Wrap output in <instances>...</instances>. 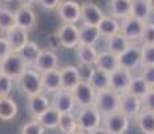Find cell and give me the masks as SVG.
I'll return each mask as SVG.
<instances>
[{
  "label": "cell",
  "instance_id": "cell-1",
  "mask_svg": "<svg viewBox=\"0 0 154 134\" xmlns=\"http://www.w3.org/2000/svg\"><path fill=\"white\" fill-rule=\"evenodd\" d=\"M19 89L26 97L43 93L42 91V75L34 67H27L24 73L16 79Z\"/></svg>",
  "mask_w": 154,
  "mask_h": 134
},
{
  "label": "cell",
  "instance_id": "cell-2",
  "mask_svg": "<svg viewBox=\"0 0 154 134\" xmlns=\"http://www.w3.org/2000/svg\"><path fill=\"white\" fill-rule=\"evenodd\" d=\"M119 99L121 94L109 87L105 89V90L97 91L94 106L98 109V111L102 115L110 114V113L114 111H119Z\"/></svg>",
  "mask_w": 154,
  "mask_h": 134
},
{
  "label": "cell",
  "instance_id": "cell-3",
  "mask_svg": "<svg viewBox=\"0 0 154 134\" xmlns=\"http://www.w3.org/2000/svg\"><path fill=\"white\" fill-rule=\"evenodd\" d=\"M76 123H78V130L90 133L91 130L102 125V114L95 106L81 107L79 114L76 115Z\"/></svg>",
  "mask_w": 154,
  "mask_h": 134
},
{
  "label": "cell",
  "instance_id": "cell-4",
  "mask_svg": "<svg viewBox=\"0 0 154 134\" xmlns=\"http://www.w3.org/2000/svg\"><path fill=\"white\" fill-rule=\"evenodd\" d=\"M0 67H2L3 75L16 80L23 73H24V70L28 66L26 64L24 59L22 58V55H20L19 52L11 51L4 59L0 61Z\"/></svg>",
  "mask_w": 154,
  "mask_h": 134
},
{
  "label": "cell",
  "instance_id": "cell-5",
  "mask_svg": "<svg viewBox=\"0 0 154 134\" xmlns=\"http://www.w3.org/2000/svg\"><path fill=\"white\" fill-rule=\"evenodd\" d=\"M71 93H72L75 105L78 106L79 109H81V107L94 106L97 91L94 90V87L86 79H81V82L71 90Z\"/></svg>",
  "mask_w": 154,
  "mask_h": 134
},
{
  "label": "cell",
  "instance_id": "cell-6",
  "mask_svg": "<svg viewBox=\"0 0 154 134\" xmlns=\"http://www.w3.org/2000/svg\"><path fill=\"white\" fill-rule=\"evenodd\" d=\"M102 126L110 134H125L129 129V118L121 111L102 115Z\"/></svg>",
  "mask_w": 154,
  "mask_h": 134
},
{
  "label": "cell",
  "instance_id": "cell-7",
  "mask_svg": "<svg viewBox=\"0 0 154 134\" xmlns=\"http://www.w3.org/2000/svg\"><path fill=\"white\" fill-rule=\"evenodd\" d=\"M56 39L64 48H75L79 44V27L72 23H63L56 32Z\"/></svg>",
  "mask_w": 154,
  "mask_h": 134
},
{
  "label": "cell",
  "instance_id": "cell-8",
  "mask_svg": "<svg viewBox=\"0 0 154 134\" xmlns=\"http://www.w3.org/2000/svg\"><path fill=\"white\" fill-rule=\"evenodd\" d=\"M146 22L137 19L134 16H127L125 19H122V22L119 23V32L130 42H137L141 39L142 30Z\"/></svg>",
  "mask_w": 154,
  "mask_h": 134
},
{
  "label": "cell",
  "instance_id": "cell-9",
  "mask_svg": "<svg viewBox=\"0 0 154 134\" xmlns=\"http://www.w3.org/2000/svg\"><path fill=\"white\" fill-rule=\"evenodd\" d=\"M51 107L58 110L60 114L63 113H71L75 107V101H74L72 93L66 89H58L56 91L52 93V98L50 101Z\"/></svg>",
  "mask_w": 154,
  "mask_h": 134
},
{
  "label": "cell",
  "instance_id": "cell-10",
  "mask_svg": "<svg viewBox=\"0 0 154 134\" xmlns=\"http://www.w3.org/2000/svg\"><path fill=\"white\" fill-rule=\"evenodd\" d=\"M59 19L63 23H76L81 20V4L74 0H64L56 7Z\"/></svg>",
  "mask_w": 154,
  "mask_h": 134
},
{
  "label": "cell",
  "instance_id": "cell-11",
  "mask_svg": "<svg viewBox=\"0 0 154 134\" xmlns=\"http://www.w3.org/2000/svg\"><path fill=\"white\" fill-rule=\"evenodd\" d=\"M118 63H119V67L130 71L137 68L141 64V46L131 42L125 51L118 55Z\"/></svg>",
  "mask_w": 154,
  "mask_h": 134
},
{
  "label": "cell",
  "instance_id": "cell-12",
  "mask_svg": "<svg viewBox=\"0 0 154 134\" xmlns=\"http://www.w3.org/2000/svg\"><path fill=\"white\" fill-rule=\"evenodd\" d=\"M142 110V101L141 98L135 97L129 91L121 93L119 99V111L127 118H135Z\"/></svg>",
  "mask_w": 154,
  "mask_h": 134
},
{
  "label": "cell",
  "instance_id": "cell-13",
  "mask_svg": "<svg viewBox=\"0 0 154 134\" xmlns=\"http://www.w3.org/2000/svg\"><path fill=\"white\" fill-rule=\"evenodd\" d=\"M38 23L36 14L31 5H20L15 11V26L26 31H31Z\"/></svg>",
  "mask_w": 154,
  "mask_h": 134
},
{
  "label": "cell",
  "instance_id": "cell-14",
  "mask_svg": "<svg viewBox=\"0 0 154 134\" xmlns=\"http://www.w3.org/2000/svg\"><path fill=\"white\" fill-rule=\"evenodd\" d=\"M131 71L126 68L118 67L110 73V89L117 93H125L129 89L130 80H131Z\"/></svg>",
  "mask_w": 154,
  "mask_h": 134
},
{
  "label": "cell",
  "instance_id": "cell-15",
  "mask_svg": "<svg viewBox=\"0 0 154 134\" xmlns=\"http://www.w3.org/2000/svg\"><path fill=\"white\" fill-rule=\"evenodd\" d=\"M105 14L102 10L93 2H85L81 4V22L82 24L98 26L99 22L103 19Z\"/></svg>",
  "mask_w": 154,
  "mask_h": 134
},
{
  "label": "cell",
  "instance_id": "cell-16",
  "mask_svg": "<svg viewBox=\"0 0 154 134\" xmlns=\"http://www.w3.org/2000/svg\"><path fill=\"white\" fill-rule=\"evenodd\" d=\"M5 39H7L10 48L12 52H20L22 48L27 44L28 39V31L22 30L19 27H14L8 32H5Z\"/></svg>",
  "mask_w": 154,
  "mask_h": 134
},
{
  "label": "cell",
  "instance_id": "cell-17",
  "mask_svg": "<svg viewBox=\"0 0 154 134\" xmlns=\"http://www.w3.org/2000/svg\"><path fill=\"white\" fill-rule=\"evenodd\" d=\"M60 74V85L62 89L66 90H72L79 82H81V71L76 66H64L59 70Z\"/></svg>",
  "mask_w": 154,
  "mask_h": 134
},
{
  "label": "cell",
  "instance_id": "cell-18",
  "mask_svg": "<svg viewBox=\"0 0 154 134\" xmlns=\"http://www.w3.org/2000/svg\"><path fill=\"white\" fill-rule=\"evenodd\" d=\"M86 80L93 86L95 91L105 90L110 87V73H106V71L97 68L95 66H91Z\"/></svg>",
  "mask_w": 154,
  "mask_h": 134
},
{
  "label": "cell",
  "instance_id": "cell-19",
  "mask_svg": "<svg viewBox=\"0 0 154 134\" xmlns=\"http://www.w3.org/2000/svg\"><path fill=\"white\" fill-rule=\"evenodd\" d=\"M50 106H51L50 105V99L46 95H43L42 93L27 97V109H28L29 115H31L32 118L39 117Z\"/></svg>",
  "mask_w": 154,
  "mask_h": 134
},
{
  "label": "cell",
  "instance_id": "cell-20",
  "mask_svg": "<svg viewBox=\"0 0 154 134\" xmlns=\"http://www.w3.org/2000/svg\"><path fill=\"white\" fill-rule=\"evenodd\" d=\"M75 54H76V59L78 62L85 67H91L95 63L98 51L95 50V47L91 46V44H83L79 43L75 47Z\"/></svg>",
  "mask_w": 154,
  "mask_h": 134
},
{
  "label": "cell",
  "instance_id": "cell-21",
  "mask_svg": "<svg viewBox=\"0 0 154 134\" xmlns=\"http://www.w3.org/2000/svg\"><path fill=\"white\" fill-rule=\"evenodd\" d=\"M34 68H36L39 73L58 68V56H56V54L51 50H42L36 59Z\"/></svg>",
  "mask_w": 154,
  "mask_h": 134
},
{
  "label": "cell",
  "instance_id": "cell-22",
  "mask_svg": "<svg viewBox=\"0 0 154 134\" xmlns=\"http://www.w3.org/2000/svg\"><path fill=\"white\" fill-rule=\"evenodd\" d=\"M42 75V91L44 93H54L58 89L62 87L60 85V74H59L58 68L54 70H48L40 73Z\"/></svg>",
  "mask_w": 154,
  "mask_h": 134
},
{
  "label": "cell",
  "instance_id": "cell-23",
  "mask_svg": "<svg viewBox=\"0 0 154 134\" xmlns=\"http://www.w3.org/2000/svg\"><path fill=\"white\" fill-rule=\"evenodd\" d=\"M94 66L97 68H99V70L106 71V73H111L115 68L119 67L118 56L111 54L110 51H107V50H106V51H100V52H98V55H97Z\"/></svg>",
  "mask_w": 154,
  "mask_h": 134
},
{
  "label": "cell",
  "instance_id": "cell-24",
  "mask_svg": "<svg viewBox=\"0 0 154 134\" xmlns=\"http://www.w3.org/2000/svg\"><path fill=\"white\" fill-rule=\"evenodd\" d=\"M17 105L10 97L0 98V120L2 121H12L17 115Z\"/></svg>",
  "mask_w": 154,
  "mask_h": 134
},
{
  "label": "cell",
  "instance_id": "cell-25",
  "mask_svg": "<svg viewBox=\"0 0 154 134\" xmlns=\"http://www.w3.org/2000/svg\"><path fill=\"white\" fill-rule=\"evenodd\" d=\"M110 12L115 19H125L131 15V0H110Z\"/></svg>",
  "mask_w": 154,
  "mask_h": 134
},
{
  "label": "cell",
  "instance_id": "cell-26",
  "mask_svg": "<svg viewBox=\"0 0 154 134\" xmlns=\"http://www.w3.org/2000/svg\"><path fill=\"white\" fill-rule=\"evenodd\" d=\"M100 34L98 26H90V24H82L79 27V43L83 44H94L99 40Z\"/></svg>",
  "mask_w": 154,
  "mask_h": 134
},
{
  "label": "cell",
  "instance_id": "cell-27",
  "mask_svg": "<svg viewBox=\"0 0 154 134\" xmlns=\"http://www.w3.org/2000/svg\"><path fill=\"white\" fill-rule=\"evenodd\" d=\"M137 126L143 134H154V113L142 109L140 114L134 118Z\"/></svg>",
  "mask_w": 154,
  "mask_h": 134
},
{
  "label": "cell",
  "instance_id": "cell-28",
  "mask_svg": "<svg viewBox=\"0 0 154 134\" xmlns=\"http://www.w3.org/2000/svg\"><path fill=\"white\" fill-rule=\"evenodd\" d=\"M98 30H99V34H100V38H110L111 35L117 34L119 32V22L118 19L112 16H103V19L99 22L98 24Z\"/></svg>",
  "mask_w": 154,
  "mask_h": 134
},
{
  "label": "cell",
  "instance_id": "cell-29",
  "mask_svg": "<svg viewBox=\"0 0 154 134\" xmlns=\"http://www.w3.org/2000/svg\"><path fill=\"white\" fill-rule=\"evenodd\" d=\"M131 43L130 40H127L121 32L111 35L110 38H107V51H110L114 55H119L127 48V46Z\"/></svg>",
  "mask_w": 154,
  "mask_h": 134
},
{
  "label": "cell",
  "instance_id": "cell-30",
  "mask_svg": "<svg viewBox=\"0 0 154 134\" xmlns=\"http://www.w3.org/2000/svg\"><path fill=\"white\" fill-rule=\"evenodd\" d=\"M59 118H60V113L58 110H55L54 107L50 106L46 111H43L35 120L39 121L44 129H56L59 125Z\"/></svg>",
  "mask_w": 154,
  "mask_h": 134
},
{
  "label": "cell",
  "instance_id": "cell-31",
  "mask_svg": "<svg viewBox=\"0 0 154 134\" xmlns=\"http://www.w3.org/2000/svg\"><path fill=\"white\" fill-rule=\"evenodd\" d=\"M40 51H42V48H40L35 42L28 40L27 44L23 47L22 51H20L19 54L22 55V58L24 59L26 64H27L28 67H34L35 63H36V59H38V56H39Z\"/></svg>",
  "mask_w": 154,
  "mask_h": 134
},
{
  "label": "cell",
  "instance_id": "cell-32",
  "mask_svg": "<svg viewBox=\"0 0 154 134\" xmlns=\"http://www.w3.org/2000/svg\"><path fill=\"white\" fill-rule=\"evenodd\" d=\"M152 10L147 0H131V16L137 17L142 22H147Z\"/></svg>",
  "mask_w": 154,
  "mask_h": 134
},
{
  "label": "cell",
  "instance_id": "cell-33",
  "mask_svg": "<svg viewBox=\"0 0 154 134\" xmlns=\"http://www.w3.org/2000/svg\"><path fill=\"white\" fill-rule=\"evenodd\" d=\"M59 130L63 134H72L78 130V123H76V117L71 113H63L59 118Z\"/></svg>",
  "mask_w": 154,
  "mask_h": 134
},
{
  "label": "cell",
  "instance_id": "cell-34",
  "mask_svg": "<svg viewBox=\"0 0 154 134\" xmlns=\"http://www.w3.org/2000/svg\"><path fill=\"white\" fill-rule=\"evenodd\" d=\"M149 90H150L149 85H147V83L142 79L141 75L140 76H131L129 89H127V91H129V93H131L133 95H135V97H138V98H142Z\"/></svg>",
  "mask_w": 154,
  "mask_h": 134
},
{
  "label": "cell",
  "instance_id": "cell-35",
  "mask_svg": "<svg viewBox=\"0 0 154 134\" xmlns=\"http://www.w3.org/2000/svg\"><path fill=\"white\" fill-rule=\"evenodd\" d=\"M15 26V12L10 8L0 7V31L8 32Z\"/></svg>",
  "mask_w": 154,
  "mask_h": 134
},
{
  "label": "cell",
  "instance_id": "cell-36",
  "mask_svg": "<svg viewBox=\"0 0 154 134\" xmlns=\"http://www.w3.org/2000/svg\"><path fill=\"white\" fill-rule=\"evenodd\" d=\"M141 66H154V44L141 46Z\"/></svg>",
  "mask_w": 154,
  "mask_h": 134
},
{
  "label": "cell",
  "instance_id": "cell-37",
  "mask_svg": "<svg viewBox=\"0 0 154 134\" xmlns=\"http://www.w3.org/2000/svg\"><path fill=\"white\" fill-rule=\"evenodd\" d=\"M44 130L46 129L42 126V123L34 118L32 121L23 125L20 129V134H44Z\"/></svg>",
  "mask_w": 154,
  "mask_h": 134
},
{
  "label": "cell",
  "instance_id": "cell-38",
  "mask_svg": "<svg viewBox=\"0 0 154 134\" xmlns=\"http://www.w3.org/2000/svg\"><path fill=\"white\" fill-rule=\"evenodd\" d=\"M140 40L142 44H154V23H145Z\"/></svg>",
  "mask_w": 154,
  "mask_h": 134
},
{
  "label": "cell",
  "instance_id": "cell-39",
  "mask_svg": "<svg viewBox=\"0 0 154 134\" xmlns=\"http://www.w3.org/2000/svg\"><path fill=\"white\" fill-rule=\"evenodd\" d=\"M12 89H14V79L8 78V76H5V75L0 76V98L10 97Z\"/></svg>",
  "mask_w": 154,
  "mask_h": 134
},
{
  "label": "cell",
  "instance_id": "cell-40",
  "mask_svg": "<svg viewBox=\"0 0 154 134\" xmlns=\"http://www.w3.org/2000/svg\"><path fill=\"white\" fill-rule=\"evenodd\" d=\"M141 101H142V109L154 113V87H150V90L141 98Z\"/></svg>",
  "mask_w": 154,
  "mask_h": 134
},
{
  "label": "cell",
  "instance_id": "cell-41",
  "mask_svg": "<svg viewBox=\"0 0 154 134\" xmlns=\"http://www.w3.org/2000/svg\"><path fill=\"white\" fill-rule=\"evenodd\" d=\"M141 76H142V79L149 85V87H154V66L142 67Z\"/></svg>",
  "mask_w": 154,
  "mask_h": 134
},
{
  "label": "cell",
  "instance_id": "cell-42",
  "mask_svg": "<svg viewBox=\"0 0 154 134\" xmlns=\"http://www.w3.org/2000/svg\"><path fill=\"white\" fill-rule=\"evenodd\" d=\"M62 0H36V3H39V5H42V8L47 11H52L56 10L59 4H60Z\"/></svg>",
  "mask_w": 154,
  "mask_h": 134
},
{
  "label": "cell",
  "instance_id": "cell-43",
  "mask_svg": "<svg viewBox=\"0 0 154 134\" xmlns=\"http://www.w3.org/2000/svg\"><path fill=\"white\" fill-rule=\"evenodd\" d=\"M10 52H11V48H10V44H8L7 39H5V36L4 38L0 36V61L4 59Z\"/></svg>",
  "mask_w": 154,
  "mask_h": 134
},
{
  "label": "cell",
  "instance_id": "cell-44",
  "mask_svg": "<svg viewBox=\"0 0 154 134\" xmlns=\"http://www.w3.org/2000/svg\"><path fill=\"white\" fill-rule=\"evenodd\" d=\"M88 134H110V133H109V132H107V130H106V129H105V127H103V126H102V125H100V126H99V127H97V129L91 130V132H90V133H88Z\"/></svg>",
  "mask_w": 154,
  "mask_h": 134
},
{
  "label": "cell",
  "instance_id": "cell-45",
  "mask_svg": "<svg viewBox=\"0 0 154 134\" xmlns=\"http://www.w3.org/2000/svg\"><path fill=\"white\" fill-rule=\"evenodd\" d=\"M22 5H32L34 3H36V0H17Z\"/></svg>",
  "mask_w": 154,
  "mask_h": 134
},
{
  "label": "cell",
  "instance_id": "cell-46",
  "mask_svg": "<svg viewBox=\"0 0 154 134\" xmlns=\"http://www.w3.org/2000/svg\"><path fill=\"white\" fill-rule=\"evenodd\" d=\"M149 2V5H150V10L154 12V0H147Z\"/></svg>",
  "mask_w": 154,
  "mask_h": 134
},
{
  "label": "cell",
  "instance_id": "cell-47",
  "mask_svg": "<svg viewBox=\"0 0 154 134\" xmlns=\"http://www.w3.org/2000/svg\"><path fill=\"white\" fill-rule=\"evenodd\" d=\"M72 134H88V133L82 132V130H76V132H75V133H72Z\"/></svg>",
  "mask_w": 154,
  "mask_h": 134
},
{
  "label": "cell",
  "instance_id": "cell-48",
  "mask_svg": "<svg viewBox=\"0 0 154 134\" xmlns=\"http://www.w3.org/2000/svg\"><path fill=\"white\" fill-rule=\"evenodd\" d=\"M3 75V71H2V67H0V76Z\"/></svg>",
  "mask_w": 154,
  "mask_h": 134
},
{
  "label": "cell",
  "instance_id": "cell-49",
  "mask_svg": "<svg viewBox=\"0 0 154 134\" xmlns=\"http://www.w3.org/2000/svg\"><path fill=\"white\" fill-rule=\"evenodd\" d=\"M2 2H12V0H2Z\"/></svg>",
  "mask_w": 154,
  "mask_h": 134
}]
</instances>
